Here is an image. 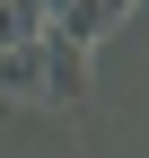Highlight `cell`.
Wrapping results in <instances>:
<instances>
[{
	"mask_svg": "<svg viewBox=\"0 0 149 158\" xmlns=\"http://www.w3.org/2000/svg\"><path fill=\"white\" fill-rule=\"evenodd\" d=\"M88 97V44H70L62 27L0 44V106L9 114H79Z\"/></svg>",
	"mask_w": 149,
	"mask_h": 158,
	"instance_id": "1",
	"label": "cell"
},
{
	"mask_svg": "<svg viewBox=\"0 0 149 158\" xmlns=\"http://www.w3.org/2000/svg\"><path fill=\"white\" fill-rule=\"evenodd\" d=\"M44 0H0V44H26V35H44Z\"/></svg>",
	"mask_w": 149,
	"mask_h": 158,
	"instance_id": "2",
	"label": "cell"
}]
</instances>
